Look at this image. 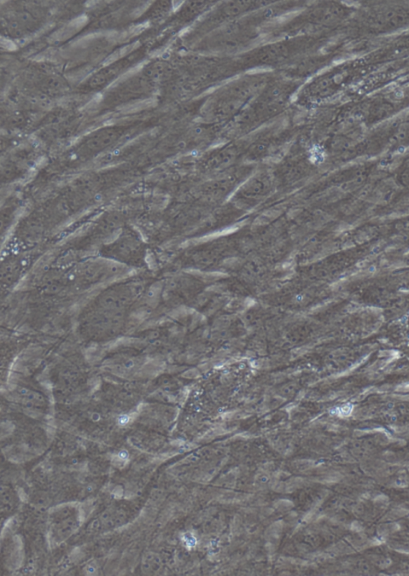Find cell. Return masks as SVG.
Segmentation results:
<instances>
[{"instance_id": "6da1fadb", "label": "cell", "mask_w": 409, "mask_h": 576, "mask_svg": "<svg viewBox=\"0 0 409 576\" xmlns=\"http://www.w3.org/2000/svg\"><path fill=\"white\" fill-rule=\"evenodd\" d=\"M263 77H251L236 80L219 91L208 103L206 112L209 118L226 119L240 113L249 101L264 89Z\"/></svg>"}, {"instance_id": "7a4b0ae2", "label": "cell", "mask_w": 409, "mask_h": 576, "mask_svg": "<svg viewBox=\"0 0 409 576\" xmlns=\"http://www.w3.org/2000/svg\"><path fill=\"white\" fill-rule=\"evenodd\" d=\"M78 527V520L74 516L67 517L65 520L57 523L55 526V532L60 539H66L74 532Z\"/></svg>"}]
</instances>
